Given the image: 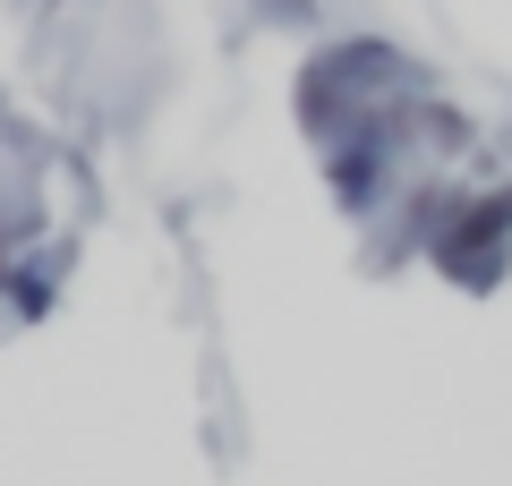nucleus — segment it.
<instances>
[{
  "instance_id": "nucleus-1",
  "label": "nucleus",
  "mask_w": 512,
  "mask_h": 486,
  "mask_svg": "<svg viewBox=\"0 0 512 486\" xmlns=\"http://www.w3.org/2000/svg\"><path fill=\"white\" fill-rule=\"evenodd\" d=\"M291 103H299V137L325 154V145H342L367 120L436 103V69L419 52H402V43H384V35H342V43H316L299 60Z\"/></svg>"
},
{
  "instance_id": "nucleus-2",
  "label": "nucleus",
  "mask_w": 512,
  "mask_h": 486,
  "mask_svg": "<svg viewBox=\"0 0 512 486\" xmlns=\"http://www.w3.org/2000/svg\"><path fill=\"white\" fill-rule=\"evenodd\" d=\"M427 273L453 282L461 299H495L512 282V180H470V197L427 248Z\"/></svg>"
},
{
  "instance_id": "nucleus-3",
  "label": "nucleus",
  "mask_w": 512,
  "mask_h": 486,
  "mask_svg": "<svg viewBox=\"0 0 512 486\" xmlns=\"http://www.w3.org/2000/svg\"><path fill=\"white\" fill-rule=\"evenodd\" d=\"M69 265H77L69 239H35V248L9 265V282H0V316L9 324H43L52 299H60V282H69Z\"/></svg>"
},
{
  "instance_id": "nucleus-4",
  "label": "nucleus",
  "mask_w": 512,
  "mask_h": 486,
  "mask_svg": "<svg viewBox=\"0 0 512 486\" xmlns=\"http://www.w3.org/2000/svg\"><path fill=\"white\" fill-rule=\"evenodd\" d=\"M248 18L256 26H291V35H316L325 9H316V0H248Z\"/></svg>"
},
{
  "instance_id": "nucleus-5",
  "label": "nucleus",
  "mask_w": 512,
  "mask_h": 486,
  "mask_svg": "<svg viewBox=\"0 0 512 486\" xmlns=\"http://www.w3.org/2000/svg\"><path fill=\"white\" fill-rule=\"evenodd\" d=\"M0 137H18V120H9V94H0Z\"/></svg>"
}]
</instances>
